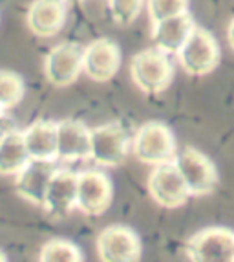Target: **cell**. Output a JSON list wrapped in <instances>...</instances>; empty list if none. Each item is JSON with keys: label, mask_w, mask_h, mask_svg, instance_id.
<instances>
[{"label": "cell", "mask_w": 234, "mask_h": 262, "mask_svg": "<svg viewBox=\"0 0 234 262\" xmlns=\"http://www.w3.org/2000/svg\"><path fill=\"white\" fill-rule=\"evenodd\" d=\"M9 258H8V255L4 253V249H0V262H8Z\"/></svg>", "instance_id": "24"}, {"label": "cell", "mask_w": 234, "mask_h": 262, "mask_svg": "<svg viewBox=\"0 0 234 262\" xmlns=\"http://www.w3.org/2000/svg\"><path fill=\"white\" fill-rule=\"evenodd\" d=\"M148 194L159 207L165 209H178L183 207L191 198V192L186 189L178 167L174 162L154 165L148 174Z\"/></svg>", "instance_id": "10"}, {"label": "cell", "mask_w": 234, "mask_h": 262, "mask_svg": "<svg viewBox=\"0 0 234 262\" xmlns=\"http://www.w3.org/2000/svg\"><path fill=\"white\" fill-rule=\"evenodd\" d=\"M227 42H229V48L234 52V17L230 18L229 26H227Z\"/></svg>", "instance_id": "23"}, {"label": "cell", "mask_w": 234, "mask_h": 262, "mask_svg": "<svg viewBox=\"0 0 234 262\" xmlns=\"http://www.w3.org/2000/svg\"><path fill=\"white\" fill-rule=\"evenodd\" d=\"M91 128L81 119H61L57 121V150L62 162L90 160Z\"/></svg>", "instance_id": "14"}, {"label": "cell", "mask_w": 234, "mask_h": 262, "mask_svg": "<svg viewBox=\"0 0 234 262\" xmlns=\"http://www.w3.org/2000/svg\"><path fill=\"white\" fill-rule=\"evenodd\" d=\"M179 66L186 75L192 77H203L213 74L220 66L221 50L218 39L207 30V28L196 26L191 37L181 46L178 53Z\"/></svg>", "instance_id": "3"}, {"label": "cell", "mask_w": 234, "mask_h": 262, "mask_svg": "<svg viewBox=\"0 0 234 262\" xmlns=\"http://www.w3.org/2000/svg\"><path fill=\"white\" fill-rule=\"evenodd\" d=\"M68 4L64 0H33L28 8L26 26L39 39H52L66 26Z\"/></svg>", "instance_id": "13"}, {"label": "cell", "mask_w": 234, "mask_h": 262, "mask_svg": "<svg viewBox=\"0 0 234 262\" xmlns=\"http://www.w3.org/2000/svg\"><path fill=\"white\" fill-rule=\"evenodd\" d=\"M53 172H55L53 162L31 160L26 169H22L15 176V192L18 194V198H22L31 206L42 207Z\"/></svg>", "instance_id": "15"}, {"label": "cell", "mask_w": 234, "mask_h": 262, "mask_svg": "<svg viewBox=\"0 0 234 262\" xmlns=\"http://www.w3.org/2000/svg\"><path fill=\"white\" fill-rule=\"evenodd\" d=\"M2 114H4V108H2V105H0V119H2Z\"/></svg>", "instance_id": "27"}, {"label": "cell", "mask_w": 234, "mask_h": 262, "mask_svg": "<svg viewBox=\"0 0 234 262\" xmlns=\"http://www.w3.org/2000/svg\"><path fill=\"white\" fill-rule=\"evenodd\" d=\"M148 17L152 24L163 20V18L176 17L189 11V0H148Z\"/></svg>", "instance_id": "22"}, {"label": "cell", "mask_w": 234, "mask_h": 262, "mask_svg": "<svg viewBox=\"0 0 234 262\" xmlns=\"http://www.w3.org/2000/svg\"><path fill=\"white\" fill-rule=\"evenodd\" d=\"M79 172L72 169H55L50 180L42 209L52 220H64L77 209Z\"/></svg>", "instance_id": "12"}, {"label": "cell", "mask_w": 234, "mask_h": 262, "mask_svg": "<svg viewBox=\"0 0 234 262\" xmlns=\"http://www.w3.org/2000/svg\"><path fill=\"white\" fill-rule=\"evenodd\" d=\"M22 138L26 143L31 160L39 162H53L59 160L57 150V121L39 119L22 130Z\"/></svg>", "instance_id": "17"}, {"label": "cell", "mask_w": 234, "mask_h": 262, "mask_svg": "<svg viewBox=\"0 0 234 262\" xmlns=\"http://www.w3.org/2000/svg\"><path fill=\"white\" fill-rule=\"evenodd\" d=\"M130 77L147 96L163 94L174 81V64L169 53L159 48H147L130 59Z\"/></svg>", "instance_id": "1"}, {"label": "cell", "mask_w": 234, "mask_h": 262, "mask_svg": "<svg viewBox=\"0 0 234 262\" xmlns=\"http://www.w3.org/2000/svg\"><path fill=\"white\" fill-rule=\"evenodd\" d=\"M84 48L77 42L55 44L44 57V77L52 86L66 88L83 74Z\"/></svg>", "instance_id": "8"}, {"label": "cell", "mask_w": 234, "mask_h": 262, "mask_svg": "<svg viewBox=\"0 0 234 262\" xmlns=\"http://www.w3.org/2000/svg\"><path fill=\"white\" fill-rule=\"evenodd\" d=\"M196 28V22L189 11L176 17L163 18V20L152 24V33L150 39L156 48L161 52L169 53V55H176L181 50V46L186 42V39L191 37L192 30Z\"/></svg>", "instance_id": "16"}, {"label": "cell", "mask_w": 234, "mask_h": 262, "mask_svg": "<svg viewBox=\"0 0 234 262\" xmlns=\"http://www.w3.org/2000/svg\"><path fill=\"white\" fill-rule=\"evenodd\" d=\"M130 152V138L119 121H110L91 128L90 160L101 167H119Z\"/></svg>", "instance_id": "6"}, {"label": "cell", "mask_w": 234, "mask_h": 262, "mask_svg": "<svg viewBox=\"0 0 234 262\" xmlns=\"http://www.w3.org/2000/svg\"><path fill=\"white\" fill-rule=\"evenodd\" d=\"M121 48L108 37H101L84 46L83 74L93 83H110L121 70Z\"/></svg>", "instance_id": "11"}, {"label": "cell", "mask_w": 234, "mask_h": 262, "mask_svg": "<svg viewBox=\"0 0 234 262\" xmlns=\"http://www.w3.org/2000/svg\"><path fill=\"white\" fill-rule=\"evenodd\" d=\"M66 4H81V2H84V0H64Z\"/></svg>", "instance_id": "26"}, {"label": "cell", "mask_w": 234, "mask_h": 262, "mask_svg": "<svg viewBox=\"0 0 234 262\" xmlns=\"http://www.w3.org/2000/svg\"><path fill=\"white\" fill-rule=\"evenodd\" d=\"M174 165L178 167L191 196H208L216 191L220 184L216 163L196 147L186 145L181 150H178L174 158Z\"/></svg>", "instance_id": "4"}, {"label": "cell", "mask_w": 234, "mask_h": 262, "mask_svg": "<svg viewBox=\"0 0 234 262\" xmlns=\"http://www.w3.org/2000/svg\"><path fill=\"white\" fill-rule=\"evenodd\" d=\"M8 130H11V128H4V127H0V141L4 140V136H6V132Z\"/></svg>", "instance_id": "25"}, {"label": "cell", "mask_w": 234, "mask_h": 262, "mask_svg": "<svg viewBox=\"0 0 234 262\" xmlns=\"http://www.w3.org/2000/svg\"><path fill=\"white\" fill-rule=\"evenodd\" d=\"M132 150L139 163L154 167L159 163L174 162L178 154V141L167 123L147 121L135 132Z\"/></svg>", "instance_id": "2"}, {"label": "cell", "mask_w": 234, "mask_h": 262, "mask_svg": "<svg viewBox=\"0 0 234 262\" xmlns=\"http://www.w3.org/2000/svg\"><path fill=\"white\" fill-rule=\"evenodd\" d=\"M31 156L26 149L20 130L6 132L4 140L0 141V176H17L22 169H26Z\"/></svg>", "instance_id": "18"}, {"label": "cell", "mask_w": 234, "mask_h": 262, "mask_svg": "<svg viewBox=\"0 0 234 262\" xmlns=\"http://www.w3.org/2000/svg\"><path fill=\"white\" fill-rule=\"evenodd\" d=\"M185 255L192 262H234V229L203 227L186 238Z\"/></svg>", "instance_id": "5"}, {"label": "cell", "mask_w": 234, "mask_h": 262, "mask_svg": "<svg viewBox=\"0 0 234 262\" xmlns=\"http://www.w3.org/2000/svg\"><path fill=\"white\" fill-rule=\"evenodd\" d=\"M37 258L39 262H83L84 255L77 248V244H74L68 238L57 236L42 244Z\"/></svg>", "instance_id": "19"}, {"label": "cell", "mask_w": 234, "mask_h": 262, "mask_svg": "<svg viewBox=\"0 0 234 262\" xmlns=\"http://www.w3.org/2000/svg\"><path fill=\"white\" fill-rule=\"evenodd\" d=\"M26 84L20 74L13 70H0V105L4 110H11L24 99Z\"/></svg>", "instance_id": "20"}, {"label": "cell", "mask_w": 234, "mask_h": 262, "mask_svg": "<svg viewBox=\"0 0 234 262\" xmlns=\"http://www.w3.org/2000/svg\"><path fill=\"white\" fill-rule=\"evenodd\" d=\"M113 204V184L106 172L88 169L79 172L77 180V209L84 216H101Z\"/></svg>", "instance_id": "9"}, {"label": "cell", "mask_w": 234, "mask_h": 262, "mask_svg": "<svg viewBox=\"0 0 234 262\" xmlns=\"http://www.w3.org/2000/svg\"><path fill=\"white\" fill-rule=\"evenodd\" d=\"M145 0H108L110 15L117 26H130L141 15Z\"/></svg>", "instance_id": "21"}, {"label": "cell", "mask_w": 234, "mask_h": 262, "mask_svg": "<svg viewBox=\"0 0 234 262\" xmlns=\"http://www.w3.org/2000/svg\"><path fill=\"white\" fill-rule=\"evenodd\" d=\"M96 251L103 262H137L143 255V244L135 229L113 224L97 235Z\"/></svg>", "instance_id": "7"}]
</instances>
